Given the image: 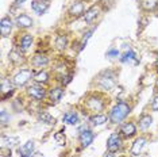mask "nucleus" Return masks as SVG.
Wrapping results in <instances>:
<instances>
[{"instance_id":"nucleus-1","label":"nucleus","mask_w":158,"mask_h":157,"mask_svg":"<svg viewBox=\"0 0 158 157\" xmlns=\"http://www.w3.org/2000/svg\"><path fill=\"white\" fill-rule=\"evenodd\" d=\"M84 114H100V111H103L107 106V100L104 99V96L100 92H93L89 94L87 98L84 99Z\"/></svg>"},{"instance_id":"nucleus-2","label":"nucleus","mask_w":158,"mask_h":157,"mask_svg":"<svg viewBox=\"0 0 158 157\" xmlns=\"http://www.w3.org/2000/svg\"><path fill=\"white\" fill-rule=\"evenodd\" d=\"M131 112V106L124 100H119L114 104V107L110 110L108 119L112 125H120L123 121L130 115Z\"/></svg>"},{"instance_id":"nucleus-3","label":"nucleus","mask_w":158,"mask_h":157,"mask_svg":"<svg viewBox=\"0 0 158 157\" xmlns=\"http://www.w3.org/2000/svg\"><path fill=\"white\" fill-rule=\"evenodd\" d=\"M95 84L99 91H111L116 85V73L111 69L103 70L95 77Z\"/></svg>"},{"instance_id":"nucleus-4","label":"nucleus","mask_w":158,"mask_h":157,"mask_svg":"<svg viewBox=\"0 0 158 157\" xmlns=\"http://www.w3.org/2000/svg\"><path fill=\"white\" fill-rule=\"evenodd\" d=\"M34 78V70L30 68H23V69L18 70V72L12 76V83L16 88H22L24 85H27L30 83V80Z\"/></svg>"},{"instance_id":"nucleus-5","label":"nucleus","mask_w":158,"mask_h":157,"mask_svg":"<svg viewBox=\"0 0 158 157\" xmlns=\"http://www.w3.org/2000/svg\"><path fill=\"white\" fill-rule=\"evenodd\" d=\"M26 94L28 98L34 99L35 102H42L45 98H48V91L42 84L38 83H31L26 87Z\"/></svg>"},{"instance_id":"nucleus-6","label":"nucleus","mask_w":158,"mask_h":157,"mask_svg":"<svg viewBox=\"0 0 158 157\" xmlns=\"http://www.w3.org/2000/svg\"><path fill=\"white\" fill-rule=\"evenodd\" d=\"M123 149V137L118 133H111L107 138V151L111 153H118Z\"/></svg>"},{"instance_id":"nucleus-7","label":"nucleus","mask_w":158,"mask_h":157,"mask_svg":"<svg viewBox=\"0 0 158 157\" xmlns=\"http://www.w3.org/2000/svg\"><path fill=\"white\" fill-rule=\"evenodd\" d=\"M93 140H95V133H93L91 129H88L85 125L78 127V142H80L81 148H88V146H91Z\"/></svg>"},{"instance_id":"nucleus-8","label":"nucleus","mask_w":158,"mask_h":157,"mask_svg":"<svg viewBox=\"0 0 158 157\" xmlns=\"http://www.w3.org/2000/svg\"><path fill=\"white\" fill-rule=\"evenodd\" d=\"M85 11H87V10H85L84 0H76V2L72 3L69 6V8H68V15L70 18H73V19H77V18H80V16H84Z\"/></svg>"},{"instance_id":"nucleus-9","label":"nucleus","mask_w":158,"mask_h":157,"mask_svg":"<svg viewBox=\"0 0 158 157\" xmlns=\"http://www.w3.org/2000/svg\"><path fill=\"white\" fill-rule=\"evenodd\" d=\"M136 133H138V126L134 122H123L120 123L119 127V134L126 140H130V138H134Z\"/></svg>"},{"instance_id":"nucleus-10","label":"nucleus","mask_w":158,"mask_h":157,"mask_svg":"<svg viewBox=\"0 0 158 157\" xmlns=\"http://www.w3.org/2000/svg\"><path fill=\"white\" fill-rule=\"evenodd\" d=\"M0 92H2V100H7V99L11 98L15 92V85H14L12 80L3 77L2 84H0Z\"/></svg>"},{"instance_id":"nucleus-11","label":"nucleus","mask_w":158,"mask_h":157,"mask_svg":"<svg viewBox=\"0 0 158 157\" xmlns=\"http://www.w3.org/2000/svg\"><path fill=\"white\" fill-rule=\"evenodd\" d=\"M120 62L122 64H130V65H136L139 62L136 53L131 48H126V50L120 54Z\"/></svg>"},{"instance_id":"nucleus-12","label":"nucleus","mask_w":158,"mask_h":157,"mask_svg":"<svg viewBox=\"0 0 158 157\" xmlns=\"http://www.w3.org/2000/svg\"><path fill=\"white\" fill-rule=\"evenodd\" d=\"M33 42H34V38H33V35L31 34H22L19 37V39H18V49H19L20 52H23V53H26L30 50V48L33 46Z\"/></svg>"},{"instance_id":"nucleus-13","label":"nucleus","mask_w":158,"mask_h":157,"mask_svg":"<svg viewBox=\"0 0 158 157\" xmlns=\"http://www.w3.org/2000/svg\"><path fill=\"white\" fill-rule=\"evenodd\" d=\"M64 96V87L62 85H57V87H52L48 91V99L50 100V104H56L58 103Z\"/></svg>"},{"instance_id":"nucleus-14","label":"nucleus","mask_w":158,"mask_h":157,"mask_svg":"<svg viewBox=\"0 0 158 157\" xmlns=\"http://www.w3.org/2000/svg\"><path fill=\"white\" fill-rule=\"evenodd\" d=\"M146 142H147V140H146V137H143V135H141V137H136L134 140V142L131 144L130 155L134 156V157L139 156V155H141V152L143 151V148H145Z\"/></svg>"},{"instance_id":"nucleus-15","label":"nucleus","mask_w":158,"mask_h":157,"mask_svg":"<svg viewBox=\"0 0 158 157\" xmlns=\"http://www.w3.org/2000/svg\"><path fill=\"white\" fill-rule=\"evenodd\" d=\"M35 152V142L33 140H28L26 144L18 148V155L19 157H34Z\"/></svg>"},{"instance_id":"nucleus-16","label":"nucleus","mask_w":158,"mask_h":157,"mask_svg":"<svg viewBox=\"0 0 158 157\" xmlns=\"http://www.w3.org/2000/svg\"><path fill=\"white\" fill-rule=\"evenodd\" d=\"M14 23L12 19L10 16H3L2 20H0V33H2V37L3 38H7L10 37L12 31V27H14Z\"/></svg>"},{"instance_id":"nucleus-17","label":"nucleus","mask_w":158,"mask_h":157,"mask_svg":"<svg viewBox=\"0 0 158 157\" xmlns=\"http://www.w3.org/2000/svg\"><path fill=\"white\" fill-rule=\"evenodd\" d=\"M15 24H16V27H19V28H22V30H24V28H30L31 26H33V18H31L30 15H27V14H19V15H16L15 18Z\"/></svg>"},{"instance_id":"nucleus-18","label":"nucleus","mask_w":158,"mask_h":157,"mask_svg":"<svg viewBox=\"0 0 158 157\" xmlns=\"http://www.w3.org/2000/svg\"><path fill=\"white\" fill-rule=\"evenodd\" d=\"M49 64V57L45 54V53H35L33 56V58H31V66L34 68H39V70L42 69V68H45L46 65Z\"/></svg>"},{"instance_id":"nucleus-19","label":"nucleus","mask_w":158,"mask_h":157,"mask_svg":"<svg viewBox=\"0 0 158 157\" xmlns=\"http://www.w3.org/2000/svg\"><path fill=\"white\" fill-rule=\"evenodd\" d=\"M100 12H102V8H100V4H93L92 7H89V8L85 11L84 14V20L87 23H92L96 20V18L100 15Z\"/></svg>"},{"instance_id":"nucleus-20","label":"nucleus","mask_w":158,"mask_h":157,"mask_svg":"<svg viewBox=\"0 0 158 157\" xmlns=\"http://www.w3.org/2000/svg\"><path fill=\"white\" fill-rule=\"evenodd\" d=\"M31 10L37 15H44L49 10V2H46V0H33L31 2Z\"/></svg>"},{"instance_id":"nucleus-21","label":"nucleus","mask_w":158,"mask_h":157,"mask_svg":"<svg viewBox=\"0 0 158 157\" xmlns=\"http://www.w3.org/2000/svg\"><path fill=\"white\" fill-rule=\"evenodd\" d=\"M62 122L65 125H78L80 123V115L76 110H68L62 115Z\"/></svg>"},{"instance_id":"nucleus-22","label":"nucleus","mask_w":158,"mask_h":157,"mask_svg":"<svg viewBox=\"0 0 158 157\" xmlns=\"http://www.w3.org/2000/svg\"><path fill=\"white\" fill-rule=\"evenodd\" d=\"M8 60L12 65H20V64L24 62V57H23V52H20L18 48L12 49L11 52L8 53Z\"/></svg>"},{"instance_id":"nucleus-23","label":"nucleus","mask_w":158,"mask_h":157,"mask_svg":"<svg viewBox=\"0 0 158 157\" xmlns=\"http://www.w3.org/2000/svg\"><path fill=\"white\" fill-rule=\"evenodd\" d=\"M153 125V118L150 117V114H142L138 119V129L141 131H146L150 129V126Z\"/></svg>"},{"instance_id":"nucleus-24","label":"nucleus","mask_w":158,"mask_h":157,"mask_svg":"<svg viewBox=\"0 0 158 157\" xmlns=\"http://www.w3.org/2000/svg\"><path fill=\"white\" fill-rule=\"evenodd\" d=\"M19 144V137H14V135H3L2 138V146L3 149H8L11 151L12 148Z\"/></svg>"},{"instance_id":"nucleus-25","label":"nucleus","mask_w":158,"mask_h":157,"mask_svg":"<svg viewBox=\"0 0 158 157\" xmlns=\"http://www.w3.org/2000/svg\"><path fill=\"white\" fill-rule=\"evenodd\" d=\"M107 121L108 119V115H106V114H93V115H89V123H91V126H102V125L107 123Z\"/></svg>"},{"instance_id":"nucleus-26","label":"nucleus","mask_w":158,"mask_h":157,"mask_svg":"<svg viewBox=\"0 0 158 157\" xmlns=\"http://www.w3.org/2000/svg\"><path fill=\"white\" fill-rule=\"evenodd\" d=\"M139 6L143 11L154 12L158 8V0H139Z\"/></svg>"},{"instance_id":"nucleus-27","label":"nucleus","mask_w":158,"mask_h":157,"mask_svg":"<svg viewBox=\"0 0 158 157\" xmlns=\"http://www.w3.org/2000/svg\"><path fill=\"white\" fill-rule=\"evenodd\" d=\"M33 80L35 81V83H38V84L46 85L50 81V76H49V73L46 72L45 69H41V70H38V72L34 73V78H33Z\"/></svg>"},{"instance_id":"nucleus-28","label":"nucleus","mask_w":158,"mask_h":157,"mask_svg":"<svg viewBox=\"0 0 158 157\" xmlns=\"http://www.w3.org/2000/svg\"><path fill=\"white\" fill-rule=\"evenodd\" d=\"M38 121L41 123H45V125H49V126H53V125H56V118L54 117H52L49 112H46V111H41V112H38Z\"/></svg>"},{"instance_id":"nucleus-29","label":"nucleus","mask_w":158,"mask_h":157,"mask_svg":"<svg viewBox=\"0 0 158 157\" xmlns=\"http://www.w3.org/2000/svg\"><path fill=\"white\" fill-rule=\"evenodd\" d=\"M96 30V26H93L92 28H89L88 31H85L84 34H82V37H81V39H80V42H78V49L77 50L78 52H81L82 49L85 48V45H87V42L89 41V38L92 37V34H93V31Z\"/></svg>"},{"instance_id":"nucleus-30","label":"nucleus","mask_w":158,"mask_h":157,"mask_svg":"<svg viewBox=\"0 0 158 157\" xmlns=\"http://www.w3.org/2000/svg\"><path fill=\"white\" fill-rule=\"evenodd\" d=\"M54 46L58 50H65L66 49V46H68V37L65 34H60V35H57V38H56V42H54Z\"/></svg>"},{"instance_id":"nucleus-31","label":"nucleus","mask_w":158,"mask_h":157,"mask_svg":"<svg viewBox=\"0 0 158 157\" xmlns=\"http://www.w3.org/2000/svg\"><path fill=\"white\" fill-rule=\"evenodd\" d=\"M54 140H56L57 144L61 145V146L66 145V137H65V134H64L62 131H58V133L54 134Z\"/></svg>"},{"instance_id":"nucleus-32","label":"nucleus","mask_w":158,"mask_h":157,"mask_svg":"<svg viewBox=\"0 0 158 157\" xmlns=\"http://www.w3.org/2000/svg\"><path fill=\"white\" fill-rule=\"evenodd\" d=\"M10 119H11V117H10V114L6 111V110H2L0 111V122H2V126L4 127L6 125H8Z\"/></svg>"},{"instance_id":"nucleus-33","label":"nucleus","mask_w":158,"mask_h":157,"mask_svg":"<svg viewBox=\"0 0 158 157\" xmlns=\"http://www.w3.org/2000/svg\"><path fill=\"white\" fill-rule=\"evenodd\" d=\"M106 56L110 57V58H114V57H119V50H118V49L111 48V49H108V50H107Z\"/></svg>"},{"instance_id":"nucleus-34","label":"nucleus","mask_w":158,"mask_h":157,"mask_svg":"<svg viewBox=\"0 0 158 157\" xmlns=\"http://www.w3.org/2000/svg\"><path fill=\"white\" fill-rule=\"evenodd\" d=\"M150 108H152V111H156L158 112V94L153 98L152 103H150Z\"/></svg>"},{"instance_id":"nucleus-35","label":"nucleus","mask_w":158,"mask_h":157,"mask_svg":"<svg viewBox=\"0 0 158 157\" xmlns=\"http://www.w3.org/2000/svg\"><path fill=\"white\" fill-rule=\"evenodd\" d=\"M24 2H26V0H15V2H14V6H15V7H19V6H22Z\"/></svg>"},{"instance_id":"nucleus-36","label":"nucleus","mask_w":158,"mask_h":157,"mask_svg":"<svg viewBox=\"0 0 158 157\" xmlns=\"http://www.w3.org/2000/svg\"><path fill=\"white\" fill-rule=\"evenodd\" d=\"M103 157H116V155H115V153H111V152L107 151V152H106V155H104Z\"/></svg>"},{"instance_id":"nucleus-37","label":"nucleus","mask_w":158,"mask_h":157,"mask_svg":"<svg viewBox=\"0 0 158 157\" xmlns=\"http://www.w3.org/2000/svg\"><path fill=\"white\" fill-rule=\"evenodd\" d=\"M156 68L158 69V54H157V60H156Z\"/></svg>"},{"instance_id":"nucleus-38","label":"nucleus","mask_w":158,"mask_h":157,"mask_svg":"<svg viewBox=\"0 0 158 157\" xmlns=\"http://www.w3.org/2000/svg\"><path fill=\"white\" fill-rule=\"evenodd\" d=\"M157 87H158V83H157Z\"/></svg>"},{"instance_id":"nucleus-39","label":"nucleus","mask_w":158,"mask_h":157,"mask_svg":"<svg viewBox=\"0 0 158 157\" xmlns=\"http://www.w3.org/2000/svg\"><path fill=\"white\" fill-rule=\"evenodd\" d=\"M46 2H48V0H46Z\"/></svg>"}]
</instances>
